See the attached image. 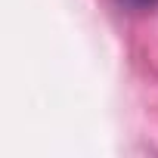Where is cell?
I'll use <instances>...</instances> for the list:
<instances>
[{"label": "cell", "instance_id": "6da1fadb", "mask_svg": "<svg viewBox=\"0 0 158 158\" xmlns=\"http://www.w3.org/2000/svg\"><path fill=\"white\" fill-rule=\"evenodd\" d=\"M124 6H133V10H143V6H152L155 0H121Z\"/></svg>", "mask_w": 158, "mask_h": 158}]
</instances>
